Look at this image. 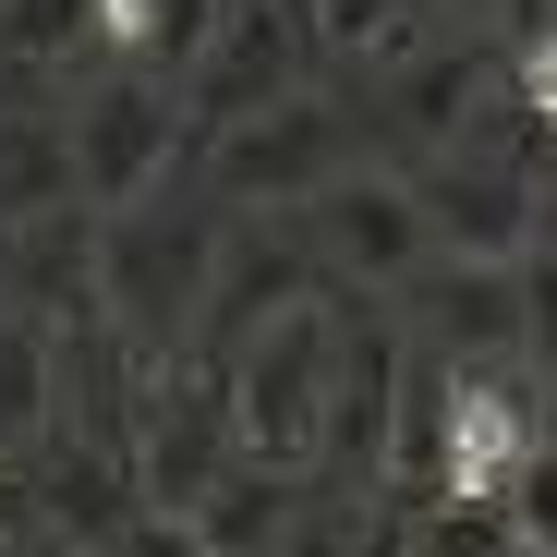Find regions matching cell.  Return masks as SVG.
<instances>
[{"mask_svg": "<svg viewBox=\"0 0 557 557\" xmlns=\"http://www.w3.org/2000/svg\"><path fill=\"white\" fill-rule=\"evenodd\" d=\"M219 243H231L219 207H170V195L98 207V304H110L134 363H170L182 339H195V315L219 292Z\"/></svg>", "mask_w": 557, "mask_h": 557, "instance_id": "cell-1", "label": "cell"}, {"mask_svg": "<svg viewBox=\"0 0 557 557\" xmlns=\"http://www.w3.org/2000/svg\"><path fill=\"white\" fill-rule=\"evenodd\" d=\"M327 376H339V292L278 304L243 351H231V400H243V448L267 460H327Z\"/></svg>", "mask_w": 557, "mask_h": 557, "instance_id": "cell-2", "label": "cell"}, {"mask_svg": "<svg viewBox=\"0 0 557 557\" xmlns=\"http://www.w3.org/2000/svg\"><path fill=\"white\" fill-rule=\"evenodd\" d=\"M182 134H195V110H182V85L146 73V61H98V85L73 98V182L85 207H134L170 182Z\"/></svg>", "mask_w": 557, "mask_h": 557, "instance_id": "cell-3", "label": "cell"}, {"mask_svg": "<svg viewBox=\"0 0 557 557\" xmlns=\"http://www.w3.org/2000/svg\"><path fill=\"white\" fill-rule=\"evenodd\" d=\"M339 170H351V122L292 85V98L243 110V122L207 146V195H219V207H315Z\"/></svg>", "mask_w": 557, "mask_h": 557, "instance_id": "cell-4", "label": "cell"}, {"mask_svg": "<svg viewBox=\"0 0 557 557\" xmlns=\"http://www.w3.org/2000/svg\"><path fill=\"white\" fill-rule=\"evenodd\" d=\"M304 61H315V25H304V0H231V13L207 25V49L182 61L170 85H182V110H195L207 134H231L243 110L292 98V85H304Z\"/></svg>", "mask_w": 557, "mask_h": 557, "instance_id": "cell-5", "label": "cell"}, {"mask_svg": "<svg viewBox=\"0 0 557 557\" xmlns=\"http://www.w3.org/2000/svg\"><path fill=\"white\" fill-rule=\"evenodd\" d=\"M304 231H315L327 278H351V292H400V278H424V255H436L412 170H363V158H351L327 195L304 207Z\"/></svg>", "mask_w": 557, "mask_h": 557, "instance_id": "cell-6", "label": "cell"}, {"mask_svg": "<svg viewBox=\"0 0 557 557\" xmlns=\"http://www.w3.org/2000/svg\"><path fill=\"white\" fill-rule=\"evenodd\" d=\"M412 195L436 255H533V219H545V182L521 146H436L412 158Z\"/></svg>", "mask_w": 557, "mask_h": 557, "instance_id": "cell-7", "label": "cell"}, {"mask_svg": "<svg viewBox=\"0 0 557 557\" xmlns=\"http://www.w3.org/2000/svg\"><path fill=\"white\" fill-rule=\"evenodd\" d=\"M400 388H412V339L376 304H339V376H327V473L388 485L400 448Z\"/></svg>", "mask_w": 557, "mask_h": 557, "instance_id": "cell-8", "label": "cell"}, {"mask_svg": "<svg viewBox=\"0 0 557 557\" xmlns=\"http://www.w3.org/2000/svg\"><path fill=\"white\" fill-rule=\"evenodd\" d=\"M412 339L448 363H521L533 304H521V255H424L412 278Z\"/></svg>", "mask_w": 557, "mask_h": 557, "instance_id": "cell-9", "label": "cell"}, {"mask_svg": "<svg viewBox=\"0 0 557 557\" xmlns=\"http://www.w3.org/2000/svg\"><path fill=\"white\" fill-rule=\"evenodd\" d=\"M315 485H304V460H267V448H243L231 473L195 497V521H207V545L219 557H278V533H292V509H304Z\"/></svg>", "mask_w": 557, "mask_h": 557, "instance_id": "cell-10", "label": "cell"}, {"mask_svg": "<svg viewBox=\"0 0 557 557\" xmlns=\"http://www.w3.org/2000/svg\"><path fill=\"white\" fill-rule=\"evenodd\" d=\"M61 424V339L49 315H0V448H37Z\"/></svg>", "mask_w": 557, "mask_h": 557, "instance_id": "cell-11", "label": "cell"}, {"mask_svg": "<svg viewBox=\"0 0 557 557\" xmlns=\"http://www.w3.org/2000/svg\"><path fill=\"white\" fill-rule=\"evenodd\" d=\"M412 13H424V0H304L315 49H339V61H400L412 49Z\"/></svg>", "mask_w": 557, "mask_h": 557, "instance_id": "cell-12", "label": "cell"}, {"mask_svg": "<svg viewBox=\"0 0 557 557\" xmlns=\"http://www.w3.org/2000/svg\"><path fill=\"white\" fill-rule=\"evenodd\" d=\"M13 61H98V0H13Z\"/></svg>", "mask_w": 557, "mask_h": 557, "instance_id": "cell-13", "label": "cell"}, {"mask_svg": "<svg viewBox=\"0 0 557 557\" xmlns=\"http://www.w3.org/2000/svg\"><path fill=\"white\" fill-rule=\"evenodd\" d=\"M98 557H219V545H207V521H195V509H158V497H134V509L98 533Z\"/></svg>", "mask_w": 557, "mask_h": 557, "instance_id": "cell-14", "label": "cell"}, {"mask_svg": "<svg viewBox=\"0 0 557 557\" xmlns=\"http://www.w3.org/2000/svg\"><path fill=\"white\" fill-rule=\"evenodd\" d=\"M351 533H363V509H351L339 485H315V497L292 509V533H278V557H351Z\"/></svg>", "mask_w": 557, "mask_h": 557, "instance_id": "cell-15", "label": "cell"}, {"mask_svg": "<svg viewBox=\"0 0 557 557\" xmlns=\"http://www.w3.org/2000/svg\"><path fill=\"white\" fill-rule=\"evenodd\" d=\"M509 85H521V110H533V134L557 146V25H533V37H521V61H509Z\"/></svg>", "mask_w": 557, "mask_h": 557, "instance_id": "cell-16", "label": "cell"}, {"mask_svg": "<svg viewBox=\"0 0 557 557\" xmlns=\"http://www.w3.org/2000/svg\"><path fill=\"white\" fill-rule=\"evenodd\" d=\"M509 533H521V545H557V448H533V473H521V497H509Z\"/></svg>", "mask_w": 557, "mask_h": 557, "instance_id": "cell-17", "label": "cell"}, {"mask_svg": "<svg viewBox=\"0 0 557 557\" xmlns=\"http://www.w3.org/2000/svg\"><path fill=\"white\" fill-rule=\"evenodd\" d=\"M521 304H533V363H557V243L521 255Z\"/></svg>", "mask_w": 557, "mask_h": 557, "instance_id": "cell-18", "label": "cell"}, {"mask_svg": "<svg viewBox=\"0 0 557 557\" xmlns=\"http://www.w3.org/2000/svg\"><path fill=\"white\" fill-rule=\"evenodd\" d=\"M351 557H424V521H412V509H363Z\"/></svg>", "mask_w": 557, "mask_h": 557, "instance_id": "cell-19", "label": "cell"}, {"mask_svg": "<svg viewBox=\"0 0 557 557\" xmlns=\"http://www.w3.org/2000/svg\"><path fill=\"white\" fill-rule=\"evenodd\" d=\"M533 243H557V170H545V219H533Z\"/></svg>", "mask_w": 557, "mask_h": 557, "instance_id": "cell-20", "label": "cell"}, {"mask_svg": "<svg viewBox=\"0 0 557 557\" xmlns=\"http://www.w3.org/2000/svg\"><path fill=\"white\" fill-rule=\"evenodd\" d=\"M0 61H13V0H0Z\"/></svg>", "mask_w": 557, "mask_h": 557, "instance_id": "cell-21", "label": "cell"}, {"mask_svg": "<svg viewBox=\"0 0 557 557\" xmlns=\"http://www.w3.org/2000/svg\"><path fill=\"white\" fill-rule=\"evenodd\" d=\"M436 13H485V0H436Z\"/></svg>", "mask_w": 557, "mask_h": 557, "instance_id": "cell-22", "label": "cell"}, {"mask_svg": "<svg viewBox=\"0 0 557 557\" xmlns=\"http://www.w3.org/2000/svg\"><path fill=\"white\" fill-rule=\"evenodd\" d=\"M0 557H49V545H0Z\"/></svg>", "mask_w": 557, "mask_h": 557, "instance_id": "cell-23", "label": "cell"}, {"mask_svg": "<svg viewBox=\"0 0 557 557\" xmlns=\"http://www.w3.org/2000/svg\"><path fill=\"white\" fill-rule=\"evenodd\" d=\"M85 557H98V545H85Z\"/></svg>", "mask_w": 557, "mask_h": 557, "instance_id": "cell-24", "label": "cell"}]
</instances>
